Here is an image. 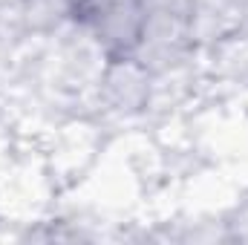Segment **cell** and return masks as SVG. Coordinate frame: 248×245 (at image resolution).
Here are the masks:
<instances>
[{"label": "cell", "instance_id": "6da1fadb", "mask_svg": "<svg viewBox=\"0 0 248 245\" xmlns=\"http://www.w3.org/2000/svg\"><path fill=\"white\" fill-rule=\"evenodd\" d=\"M84 20L104 55H136L144 46L150 6L147 0H78V17Z\"/></svg>", "mask_w": 248, "mask_h": 245}, {"label": "cell", "instance_id": "7a4b0ae2", "mask_svg": "<svg viewBox=\"0 0 248 245\" xmlns=\"http://www.w3.org/2000/svg\"><path fill=\"white\" fill-rule=\"evenodd\" d=\"M150 66L136 55H104L101 95L119 113H139L150 101Z\"/></svg>", "mask_w": 248, "mask_h": 245}, {"label": "cell", "instance_id": "3957f363", "mask_svg": "<svg viewBox=\"0 0 248 245\" xmlns=\"http://www.w3.org/2000/svg\"><path fill=\"white\" fill-rule=\"evenodd\" d=\"M23 15L35 29H52L78 17V0H20Z\"/></svg>", "mask_w": 248, "mask_h": 245}]
</instances>
